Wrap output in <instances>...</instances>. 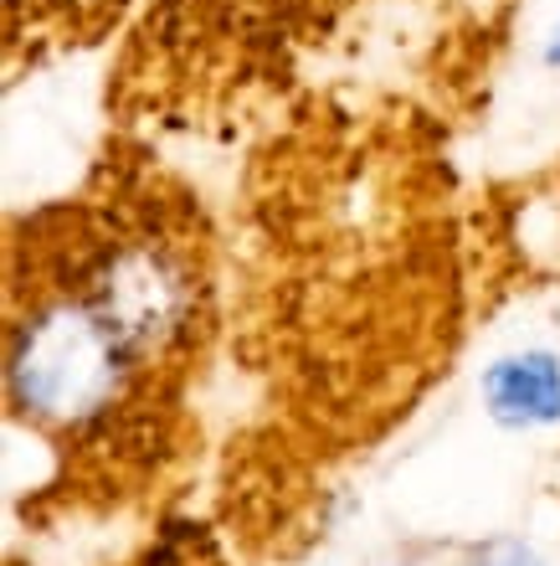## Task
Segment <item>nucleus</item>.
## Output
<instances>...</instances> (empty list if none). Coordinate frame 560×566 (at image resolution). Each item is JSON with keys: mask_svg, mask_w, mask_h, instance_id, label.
Listing matches in <instances>:
<instances>
[{"mask_svg": "<svg viewBox=\"0 0 560 566\" xmlns=\"http://www.w3.org/2000/svg\"><path fill=\"white\" fill-rule=\"evenodd\" d=\"M145 366L88 310L73 283L46 289L15 314L6 350L11 407L57 438H93L124 422L145 387Z\"/></svg>", "mask_w": 560, "mask_h": 566, "instance_id": "obj_1", "label": "nucleus"}, {"mask_svg": "<svg viewBox=\"0 0 560 566\" xmlns=\"http://www.w3.org/2000/svg\"><path fill=\"white\" fill-rule=\"evenodd\" d=\"M73 289L145 371L170 366L201 325V283L191 258L149 232L93 242L88 258L77 263Z\"/></svg>", "mask_w": 560, "mask_h": 566, "instance_id": "obj_2", "label": "nucleus"}, {"mask_svg": "<svg viewBox=\"0 0 560 566\" xmlns=\"http://www.w3.org/2000/svg\"><path fill=\"white\" fill-rule=\"evenodd\" d=\"M484 407L504 428L535 432L560 422V356L546 345L509 350L484 371Z\"/></svg>", "mask_w": 560, "mask_h": 566, "instance_id": "obj_3", "label": "nucleus"}, {"mask_svg": "<svg viewBox=\"0 0 560 566\" xmlns=\"http://www.w3.org/2000/svg\"><path fill=\"white\" fill-rule=\"evenodd\" d=\"M484 566H540V556L530 546H519V541H504V546H494L484 556Z\"/></svg>", "mask_w": 560, "mask_h": 566, "instance_id": "obj_4", "label": "nucleus"}, {"mask_svg": "<svg viewBox=\"0 0 560 566\" xmlns=\"http://www.w3.org/2000/svg\"><path fill=\"white\" fill-rule=\"evenodd\" d=\"M546 67L550 73H560V27L550 31V42H546Z\"/></svg>", "mask_w": 560, "mask_h": 566, "instance_id": "obj_5", "label": "nucleus"}]
</instances>
